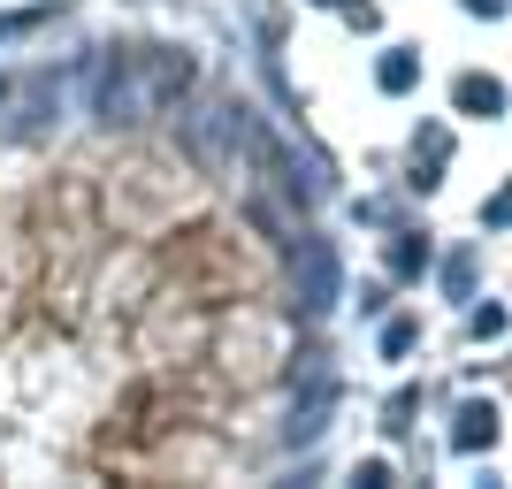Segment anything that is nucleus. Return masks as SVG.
Here are the masks:
<instances>
[{
  "label": "nucleus",
  "instance_id": "nucleus-1",
  "mask_svg": "<svg viewBox=\"0 0 512 489\" xmlns=\"http://www.w3.org/2000/svg\"><path fill=\"white\" fill-rule=\"evenodd\" d=\"M497 100H505V92H497L490 77H467V85H459V107H482V115H497Z\"/></svg>",
  "mask_w": 512,
  "mask_h": 489
},
{
  "label": "nucleus",
  "instance_id": "nucleus-2",
  "mask_svg": "<svg viewBox=\"0 0 512 489\" xmlns=\"http://www.w3.org/2000/svg\"><path fill=\"white\" fill-rule=\"evenodd\" d=\"M490 436H497L490 405H474V413H467V428H459V444H490Z\"/></svg>",
  "mask_w": 512,
  "mask_h": 489
}]
</instances>
